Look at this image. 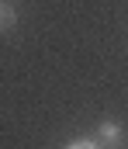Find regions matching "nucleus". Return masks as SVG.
I'll list each match as a JSON object with an SVG mask.
<instances>
[{
  "label": "nucleus",
  "instance_id": "nucleus-1",
  "mask_svg": "<svg viewBox=\"0 0 128 149\" xmlns=\"http://www.w3.org/2000/svg\"><path fill=\"white\" fill-rule=\"evenodd\" d=\"M97 135H100L104 146H121V142H125V128H121L118 121H100Z\"/></svg>",
  "mask_w": 128,
  "mask_h": 149
},
{
  "label": "nucleus",
  "instance_id": "nucleus-2",
  "mask_svg": "<svg viewBox=\"0 0 128 149\" xmlns=\"http://www.w3.org/2000/svg\"><path fill=\"white\" fill-rule=\"evenodd\" d=\"M10 24H14V7H10L7 0H0V31L10 28Z\"/></svg>",
  "mask_w": 128,
  "mask_h": 149
},
{
  "label": "nucleus",
  "instance_id": "nucleus-3",
  "mask_svg": "<svg viewBox=\"0 0 128 149\" xmlns=\"http://www.w3.org/2000/svg\"><path fill=\"white\" fill-rule=\"evenodd\" d=\"M66 149H80V139H76V142H69V146H66Z\"/></svg>",
  "mask_w": 128,
  "mask_h": 149
}]
</instances>
